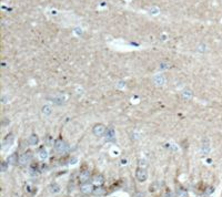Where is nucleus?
Returning a JSON list of instances; mask_svg holds the SVG:
<instances>
[{"instance_id":"4","label":"nucleus","mask_w":222,"mask_h":197,"mask_svg":"<svg viewBox=\"0 0 222 197\" xmlns=\"http://www.w3.org/2000/svg\"><path fill=\"white\" fill-rule=\"evenodd\" d=\"M106 126L103 124H96L93 126V128H92V133L96 135V136H98V137H101V136H103V135L106 134Z\"/></svg>"},{"instance_id":"9","label":"nucleus","mask_w":222,"mask_h":197,"mask_svg":"<svg viewBox=\"0 0 222 197\" xmlns=\"http://www.w3.org/2000/svg\"><path fill=\"white\" fill-rule=\"evenodd\" d=\"M28 142H29V144L32 145V146L37 145V144L39 143V137H38V135L36 134V133H32V134L29 136Z\"/></svg>"},{"instance_id":"22","label":"nucleus","mask_w":222,"mask_h":197,"mask_svg":"<svg viewBox=\"0 0 222 197\" xmlns=\"http://www.w3.org/2000/svg\"><path fill=\"white\" fill-rule=\"evenodd\" d=\"M213 190H214V188L212 186H209L207 188V190H205V194H207V195H210L211 193H213Z\"/></svg>"},{"instance_id":"8","label":"nucleus","mask_w":222,"mask_h":197,"mask_svg":"<svg viewBox=\"0 0 222 197\" xmlns=\"http://www.w3.org/2000/svg\"><path fill=\"white\" fill-rule=\"evenodd\" d=\"M13 140H15L13 134H12V133H9V134L3 138V146H5V147H6V146H10L11 144L13 143Z\"/></svg>"},{"instance_id":"19","label":"nucleus","mask_w":222,"mask_h":197,"mask_svg":"<svg viewBox=\"0 0 222 197\" xmlns=\"http://www.w3.org/2000/svg\"><path fill=\"white\" fill-rule=\"evenodd\" d=\"M177 194H178V197H187L188 196V193H187L184 189H182V188H180V189L177 192Z\"/></svg>"},{"instance_id":"7","label":"nucleus","mask_w":222,"mask_h":197,"mask_svg":"<svg viewBox=\"0 0 222 197\" xmlns=\"http://www.w3.org/2000/svg\"><path fill=\"white\" fill-rule=\"evenodd\" d=\"M104 136H106V138H107V140H113V138H114V136H116V132H114V130H113V127H112V126L107 127Z\"/></svg>"},{"instance_id":"12","label":"nucleus","mask_w":222,"mask_h":197,"mask_svg":"<svg viewBox=\"0 0 222 197\" xmlns=\"http://www.w3.org/2000/svg\"><path fill=\"white\" fill-rule=\"evenodd\" d=\"M49 190H50V193H52V194H57V193L60 192V186L58 184H56V183H52L50 186H49Z\"/></svg>"},{"instance_id":"17","label":"nucleus","mask_w":222,"mask_h":197,"mask_svg":"<svg viewBox=\"0 0 222 197\" xmlns=\"http://www.w3.org/2000/svg\"><path fill=\"white\" fill-rule=\"evenodd\" d=\"M209 151H210V147H209V144L208 143H204L203 142V144H202V155H205V154H208L209 153Z\"/></svg>"},{"instance_id":"16","label":"nucleus","mask_w":222,"mask_h":197,"mask_svg":"<svg viewBox=\"0 0 222 197\" xmlns=\"http://www.w3.org/2000/svg\"><path fill=\"white\" fill-rule=\"evenodd\" d=\"M18 159H19V157H17V154H12L11 156H9V158H8V164H16V163H18Z\"/></svg>"},{"instance_id":"11","label":"nucleus","mask_w":222,"mask_h":197,"mask_svg":"<svg viewBox=\"0 0 222 197\" xmlns=\"http://www.w3.org/2000/svg\"><path fill=\"white\" fill-rule=\"evenodd\" d=\"M104 193H106V190L103 189V187L102 186L94 187V189H93V192H92V194L96 195V196H102Z\"/></svg>"},{"instance_id":"2","label":"nucleus","mask_w":222,"mask_h":197,"mask_svg":"<svg viewBox=\"0 0 222 197\" xmlns=\"http://www.w3.org/2000/svg\"><path fill=\"white\" fill-rule=\"evenodd\" d=\"M31 159H32V153H31V151H27L26 153H23V154H21L19 156L18 164L20 166H26Z\"/></svg>"},{"instance_id":"15","label":"nucleus","mask_w":222,"mask_h":197,"mask_svg":"<svg viewBox=\"0 0 222 197\" xmlns=\"http://www.w3.org/2000/svg\"><path fill=\"white\" fill-rule=\"evenodd\" d=\"M181 96L184 99V100H190L192 98V92L190 89H185V90H183V92H182Z\"/></svg>"},{"instance_id":"1","label":"nucleus","mask_w":222,"mask_h":197,"mask_svg":"<svg viewBox=\"0 0 222 197\" xmlns=\"http://www.w3.org/2000/svg\"><path fill=\"white\" fill-rule=\"evenodd\" d=\"M55 150L60 154H64L68 151V144L62 138H58L55 142Z\"/></svg>"},{"instance_id":"3","label":"nucleus","mask_w":222,"mask_h":197,"mask_svg":"<svg viewBox=\"0 0 222 197\" xmlns=\"http://www.w3.org/2000/svg\"><path fill=\"white\" fill-rule=\"evenodd\" d=\"M136 177L140 183H144L148 179V172L146 168L143 167H138L137 172H136Z\"/></svg>"},{"instance_id":"5","label":"nucleus","mask_w":222,"mask_h":197,"mask_svg":"<svg viewBox=\"0 0 222 197\" xmlns=\"http://www.w3.org/2000/svg\"><path fill=\"white\" fill-rule=\"evenodd\" d=\"M93 189H94V187L92 184L90 183H84V184H82L80 187V190L82 194H84V195H89V194H92V192H93Z\"/></svg>"},{"instance_id":"18","label":"nucleus","mask_w":222,"mask_h":197,"mask_svg":"<svg viewBox=\"0 0 222 197\" xmlns=\"http://www.w3.org/2000/svg\"><path fill=\"white\" fill-rule=\"evenodd\" d=\"M154 81L158 85H162L164 83V78H163V75H157L154 78Z\"/></svg>"},{"instance_id":"21","label":"nucleus","mask_w":222,"mask_h":197,"mask_svg":"<svg viewBox=\"0 0 222 197\" xmlns=\"http://www.w3.org/2000/svg\"><path fill=\"white\" fill-rule=\"evenodd\" d=\"M138 165H139V167L146 168V167H147V162H146L144 159H139V161H138Z\"/></svg>"},{"instance_id":"6","label":"nucleus","mask_w":222,"mask_h":197,"mask_svg":"<svg viewBox=\"0 0 222 197\" xmlns=\"http://www.w3.org/2000/svg\"><path fill=\"white\" fill-rule=\"evenodd\" d=\"M89 178H90V172L89 169H83L79 175V182L81 184H84V183H88L89 182Z\"/></svg>"},{"instance_id":"20","label":"nucleus","mask_w":222,"mask_h":197,"mask_svg":"<svg viewBox=\"0 0 222 197\" xmlns=\"http://www.w3.org/2000/svg\"><path fill=\"white\" fill-rule=\"evenodd\" d=\"M8 165H9L8 162H2V163H1V168H0L1 172H6L7 168H8Z\"/></svg>"},{"instance_id":"14","label":"nucleus","mask_w":222,"mask_h":197,"mask_svg":"<svg viewBox=\"0 0 222 197\" xmlns=\"http://www.w3.org/2000/svg\"><path fill=\"white\" fill-rule=\"evenodd\" d=\"M39 157H40V159H42V161H46L48 158V152H47V150L45 147H41L40 150H39Z\"/></svg>"},{"instance_id":"10","label":"nucleus","mask_w":222,"mask_h":197,"mask_svg":"<svg viewBox=\"0 0 222 197\" xmlns=\"http://www.w3.org/2000/svg\"><path fill=\"white\" fill-rule=\"evenodd\" d=\"M93 183H94L97 186H102V184L104 183V177H103V175H101V174L96 175L94 178H93Z\"/></svg>"},{"instance_id":"13","label":"nucleus","mask_w":222,"mask_h":197,"mask_svg":"<svg viewBox=\"0 0 222 197\" xmlns=\"http://www.w3.org/2000/svg\"><path fill=\"white\" fill-rule=\"evenodd\" d=\"M41 112H42V114L45 115V116H49L52 113V109H51V106H49V105H43Z\"/></svg>"}]
</instances>
